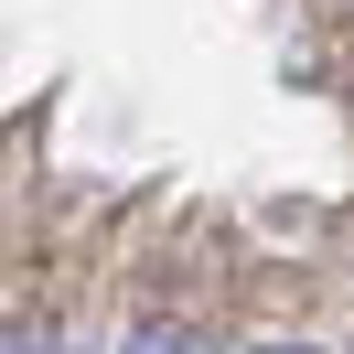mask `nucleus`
<instances>
[{
    "label": "nucleus",
    "instance_id": "f257e3e1",
    "mask_svg": "<svg viewBox=\"0 0 354 354\" xmlns=\"http://www.w3.org/2000/svg\"><path fill=\"white\" fill-rule=\"evenodd\" d=\"M0 354H75V344H65V333H44V322H11V333H0Z\"/></svg>",
    "mask_w": 354,
    "mask_h": 354
},
{
    "label": "nucleus",
    "instance_id": "f03ea898",
    "mask_svg": "<svg viewBox=\"0 0 354 354\" xmlns=\"http://www.w3.org/2000/svg\"><path fill=\"white\" fill-rule=\"evenodd\" d=\"M247 354H322V344H247Z\"/></svg>",
    "mask_w": 354,
    "mask_h": 354
}]
</instances>
